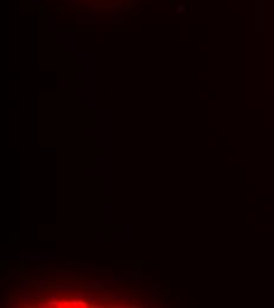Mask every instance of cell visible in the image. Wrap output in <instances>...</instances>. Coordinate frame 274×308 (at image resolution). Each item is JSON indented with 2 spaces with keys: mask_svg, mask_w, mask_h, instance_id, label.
Masks as SVG:
<instances>
[{
  "mask_svg": "<svg viewBox=\"0 0 274 308\" xmlns=\"http://www.w3.org/2000/svg\"><path fill=\"white\" fill-rule=\"evenodd\" d=\"M149 306H151V301H150V300L145 301V302L142 305V307H149Z\"/></svg>",
  "mask_w": 274,
  "mask_h": 308,
  "instance_id": "cell-8",
  "label": "cell"
},
{
  "mask_svg": "<svg viewBox=\"0 0 274 308\" xmlns=\"http://www.w3.org/2000/svg\"><path fill=\"white\" fill-rule=\"evenodd\" d=\"M19 287H20V288H24V289H26V288L28 287V282H27L26 280H24V281H20V282H19Z\"/></svg>",
  "mask_w": 274,
  "mask_h": 308,
  "instance_id": "cell-6",
  "label": "cell"
},
{
  "mask_svg": "<svg viewBox=\"0 0 274 308\" xmlns=\"http://www.w3.org/2000/svg\"><path fill=\"white\" fill-rule=\"evenodd\" d=\"M47 306L49 307H57V306H59V301H47Z\"/></svg>",
  "mask_w": 274,
  "mask_h": 308,
  "instance_id": "cell-5",
  "label": "cell"
},
{
  "mask_svg": "<svg viewBox=\"0 0 274 308\" xmlns=\"http://www.w3.org/2000/svg\"><path fill=\"white\" fill-rule=\"evenodd\" d=\"M71 303V306H82V307H86V302L85 301H83V300H73V301H71L70 302Z\"/></svg>",
  "mask_w": 274,
  "mask_h": 308,
  "instance_id": "cell-4",
  "label": "cell"
},
{
  "mask_svg": "<svg viewBox=\"0 0 274 308\" xmlns=\"http://www.w3.org/2000/svg\"><path fill=\"white\" fill-rule=\"evenodd\" d=\"M88 287L93 290H99L104 287V281H99V280H90L88 282Z\"/></svg>",
  "mask_w": 274,
  "mask_h": 308,
  "instance_id": "cell-2",
  "label": "cell"
},
{
  "mask_svg": "<svg viewBox=\"0 0 274 308\" xmlns=\"http://www.w3.org/2000/svg\"><path fill=\"white\" fill-rule=\"evenodd\" d=\"M47 283H49L47 280H39V281H37V287H38V289H44L49 286Z\"/></svg>",
  "mask_w": 274,
  "mask_h": 308,
  "instance_id": "cell-3",
  "label": "cell"
},
{
  "mask_svg": "<svg viewBox=\"0 0 274 308\" xmlns=\"http://www.w3.org/2000/svg\"><path fill=\"white\" fill-rule=\"evenodd\" d=\"M88 301H90L91 303H95V301H96V298H91V296H89V298H88Z\"/></svg>",
  "mask_w": 274,
  "mask_h": 308,
  "instance_id": "cell-9",
  "label": "cell"
},
{
  "mask_svg": "<svg viewBox=\"0 0 274 308\" xmlns=\"http://www.w3.org/2000/svg\"><path fill=\"white\" fill-rule=\"evenodd\" d=\"M57 289L63 293H73L76 291V286L73 283H58Z\"/></svg>",
  "mask_w": 274,
  "mask_h": 308,
  "instance_id": "cell-1",
  "label": "cell"
},
{
  "mask_svg": "<svg viewBox=\"0 0 274 308\" xmlns=\"http://www.w3.org/2000/svg\"><path fill=\"white\" fill-rule=\"evenodd\" d=\"M122 296H123V295H122L121 293H118V291H114V298H115L116 300L117 299H121Z\"/></svg>",
  "mask_w": 274,
  "mask_h": 308,
  "instance_id": "cell-7",
  "label": "cell"
}]
</instances>
